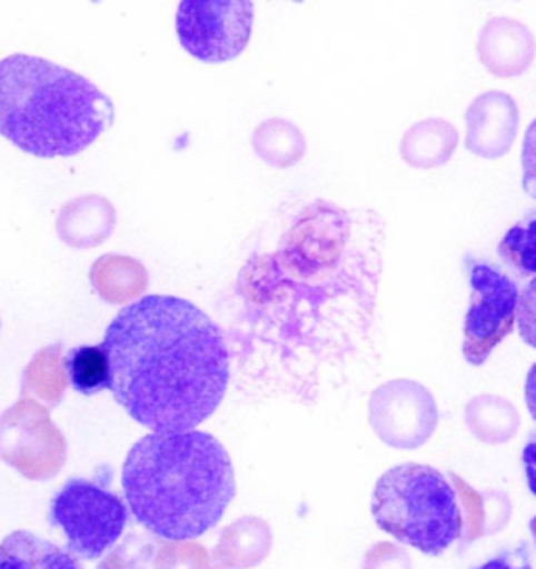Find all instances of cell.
Segmentation results:
<instances>
[{
	"mask_svg": "<svg viewBox=\"0 0 536 569\" xmlns=\"http://www.w3.org/2000/svg\"><path fill=\"white\" fill-rule=\"evenodd\" d=\"M109 390L151 433L191 431L229 388L227 343L204 310L175 296H145L109 322Z\"/></svg>",
	"mask_w": 536,
	"mask_h": 569,
	"instance_id": "6da1fadb",
	"label": "cell"
},
{
	"mask_svg": "<svg viewBox=\"0 0 536 569\" xmlns=\"http://www.w3.org/2000/svg\"><path fill=\"white\" fill-rule=\"evenodd\" d=\"M122 488L135 519L168 542L215 528L237 492L227 448L197 429L145 436L126 455Z\"/></svg>",
	"mask_w": 536,
	"mask_h": 569,
	"instance_id": "7a4b0ae2",
	"label": "cell"
},
{
	"mask_svg": "<svg viewBox=\"0 0 536 569\" xmlns=\"http://www.w3.org/2000/svg\"><path fill=\"white\" fill-rule=\"evenodd\" d=\"M108 94L34 54L0 59V134L37 158H72L113 124Z\"/></svg>",
	"mask_w": 536,
	"mask_h": 569,
	"instance_id": "3957f363",
	"label": "cell"
},
{
	"mask_svg": "<svg viewBox=\"0 0 536 569\" xmlns=\"http://www.w3.org/2000/svg\"><path fill=\"white\" fill-rule=\"evenodd\" d=\"M371 513L377 528L398 542L438 557L464 533L459 490L428 465L403 462L376 483Z\"/></svg>",
	"mask_w": 536,
	"mask_h": 569,
	"instance_id": "277c9868",
	"label": "cell"
},
{
	"mask_svg": "<svg viewBox=\"0 0 536 569\" xmlns=\"http://www.w3.org/2000/svg\"><path fill=\"white\" fill-rule=\"evenodd\" d=\"M49 519L66 533L68 549L82 559H99L120 540L128 511L122 498L95 481L73 478L51 500Z\"/></svg>",
	"mask_w": 536,
	"mask_h": 569,
	"instance_id": "5b68a950",
	"label": "cell"
},
{
	"mask_svg": "<svg viewBox=\"0 0 536 569\" xmlns=\"http://www.w3.org/2000/svg\"><path fill=\"white\" fill-rule=\"evenodd\" d=\"M472 302L464 322V358L480 367L518 322L519 289L500 268L465 256Z\"/></svg>",
	"mask_w": 536,
	"mask_h": 569,
	"instance_id": "8992f818",
	"label": "cell"
},
{
	"mask_svg": "<svg viewBox=\"0 0 536 569\" xmlns=\"http://www.w3.org/2000/svg\"><path fill=\"white\" fill-rule=\"evenodd\" d=\"M68 445L49 410L30 398L0 415V461L28 480H51L63 467Z\"/></svg>",
	"mask_w": 536,
	"mask_h": 569,
	"instance_id": "52a82bcc",
	"label": "cell"
},
{
	"mask_svg": "<svg viewBox=\"0 0 536 569\" xmlns=\"http://www.w3.org/2000/svg\"><path fill=\"white\" fill-rule=\"evenodd\" d=\"M254 4L246 0H187L177 11L182 49L199 61L225 63L248 47Z\"/></svg>",
	"mask_w": 536,
	"mask_h": 569,
	"instance_id": "ba28073f",
	"label": "cell"
},
{
	"mask_svg": "<svg viewBox=\"0 0 536 569\" xmlns=\"http://www.w3.org/2000/svg\"><path fill=\"white\" fill-rule=\"evenodd\" d=\"M369 426L384 445L415 450L438 427V407L431 391L413 379H394L369 398Z\"/></svg>",
	"mask_w": 536,
	"mask_h": 569,
	"instance_id": "9c48e42d",
	"label": "cell"
},
{
	"mask_svg": "<svg viewBox=\"0 0 536 569\" xmlns=\"http://www.w3.org/2000/svg\"><path fill=\"white\" fill-rule=\"evenodd\" d=\"M465 126L467 149L484 160H499L512 151L518 137V103L500 90L484 92L467 107Z\"/></svg>",
	"mask_w": 536,
	"mask_h": 569,
	"instance_id": "30bf717a",
	"label": "cell"
},
{
	"mask_svg": "<svg viewBox=\"0 0 536 569\" xmlns=\"http://www.w3.org/2000/svg\"><path fill=\"white\" fill-rule=\"evenodd\" d=\"M535 34L518 19L493 18L478 36V57L484 68L499 78H516L533 66Z\"/></svg>",
	"mask_w": 536,
	"mask_h": 569,
	"instance_id": "8fae6325",
	"label": "cell"
},
{
	"mask_svg": "<svg viewBox=\"0 0 536 569\" xmlns=\"http://www.w3.org/2000/svg\"><path fill=\"white\" fill-rule=\"evenodd\" d=\"M116 229V210L106 197L85 196L63 206L57 220L59 237L72 248H97Z\"/></svg>",
	"mask_w": 536,
	"mask_h": 569,
	"instance_id": "7c38bea8",
	"label": "cell"
},
{
	"mask_svg": "<svg viewBox=\"0 0 536 569\" xmlns=\"http://www.w3.org/2000/svg\"><path fill=\"white\" fill-rule=\"evenodd\" d=\"M0 569H85L78 555L37 533L18 530L0 542Z\"/></svg>",
	"mask_w": 536,
	"mask_h": 569,
	"instance_id": "4fadbf2b",
	"label": "cell"
},
{
	"mask_svg": "<svg viewBox=\"0 0 536 569\" xmlns=\"http://www.w3.org/2000/svg\"><path fill=\"white\" fill-rule=\"evenodd\" d=\"M459 142V132L447 120L429 118L424 122L413 124L403 141H400V156L411 168L417 170H431L445 166Z\"/></svg>",
	"mask_w": 536,
	"mask_h": 569,
	"instance_id": "5bb4252c",
	"label": "cell"
},
{
	"mask_svg": "<svg viewBox=\"0 0 536 569\" xmlns=\"http://www.w3.org/2000/svg\"><path fill=\"white\" fill-rule=\"evenodd\" d=\"M90 283L106 302L130 303L143 296L149 274L139 260L120 253H108L90 268Z\"/></svg>",
	"mask_w": 536,
	"mask_h": 569,
	"instance_id": "9a60e30c",
	"label": "cell"
},
{
	"mask_svg": "<svg viewBox=\"0 0 536 569\" xmlns=\"http://www.w3.org/2000/svg\"><path fill=\"white\" fill-rule=\"evenodd\" d=\"M465 426L486 445H505L519 429L516 407L493 393L476 396L465 407Z\"/></svg>",
	"mask_w": 536,
	"mask_h": 569,
	"instance_id": "2e32d148",
	"label": "cell"
},
{
	"mask_svg": "<svg viewBox=\"0 0 536 569\" xmlns=\"http://www.w3.org/2000/svg\"><path fill=\"white\" fill-rule=\"evenodd\" d=\"M70 383L61 343L40 350L23 371V396H37L49 409H57Z\"/></svg>",
	"mask_w": 536,
	"mask_h": 569,
	"instance_id": "e0dca14e",
	"label": "cell"
},
{
	"mask_svg": "<svg viewBox=\"0 0 536 569\" xmlns=\"http://www.w3.org/2000/svg\"><path fill=\"white\" fill-rule=\"evenodd\" d=\"M254 149L270 166L289 168L305 156V134L287 120H268L256 128Z\"/></svg>",
	"mask_w": 536,
	"mask_h": 569,
	"instance_id": "ac0fdd59",
	"label": "cell"
},
{
	"mask_svg": "<svg viewBox=\"0 0 536 569\" xmlns=\"http://www.w3.org/2000/svg\"><path fill=\"white\" fill-rule=\"evenodd\" d=\"M73 390L92 396L109 388V358L103 346H80L66 358Z\"/></svg>",
	"mask_w": 536,
	"mask_h": 569,
	"instance_id": "d6986e66",
	"label": "cell"
},
{
	"mask_svg": "<svg viewBox=\"0 0 536 569\" xmlns=\"http://www.w3.org/2000/svg\"><path fill=\"white\" fill-rule=\"evenodd\" d=\"M499 256L519 277H536V210L503 234Z\"/></svg>",
	"mask_w": 536,
	"mask_h": 569,
	"instance_id": "ffe728a7",
	"label": "cell"
},
{
	"mask_svg": "<svg viewBox=\"0 0 536 569\" xmlns=\"http://www.w3.org/2000/svg\"><path fill=\"white\" fill-rule=\"evenodd\" d=\"M519 336L536 348V277L526 284L518 306Z\"/></svg>",
	"mask_w": 536,
	"mask_h": 569,
	"instance_id": "44dd1931",
	"label": "cell"
},
{
	"mask_svg": "<svg viewBox=\"0 0 536 569\" xmlns=\"http://www.w3.org/2000/svg\"><path fill=\"white\" fill-rule=\"evenodd\" d=\"M363 569H411V559L403 549L381 542L367 552Z\"/></svg>",
	"mask_w": 536,
	"mask_h": 569,
	"instance_id": "7402d4cb",
	"label": "cell"
},
{
	"mask_svg": "<svg viewBox=\"0 0 536 569\" xmlns=\"http://www.w3.org/2000/svg\"><path fill=\"white\" fill-rule=\"evenodd\" d=\"M522 170H524V189L528 196L536 199V120L528 126L524 137Z\"/></svg>",
	"mask_w": 536,
	"mask_h": 569,
	"instance_id": "603a6c76",
	"label": "cell"
},
{
	"mask_svg": "<svg viewBox=\"0 0 536 569\" xmlns=\"http://www.w3.org/2000/svg\"><path fill=\"white\" fill-rule=\"evenodd\" d=\"M476 569H533L530 555L526 545H519L516 549L499 552L493 559H488L480 568Z\"/></svg>",
	"mask_w": 536,
	"mask_h": 569,
	"instance_id": "cb8c5ba5",
	"label": "cell"
},
{
	"mask_svg": "<svg viewBox=\"0 0 536 569\" xmlns=\"http://www.w3.org/2000/svg\"><path fill=\"white\" fill-rule=\"evenodd\" d=\"M522 465L526 471V481H528V490L530 495L536 497V431H533L524 445L522 450Z\"/></svg>",
	"mask_w": 536,
	"mask_h": 569,
	"instance_id": "d4e9b609",
	"label": "cell"
},
{
	"mask_svg": "<svg viewBox=\"0 0 536 569\" xmlns=\"http://www.w3.org/2000/svg\"><path fill=\"white\" fill-rule=\"evenodd\" d=\"M524 396H526V407H528L533 419L536 421V362L533 365V369L528 371V377H526Z\"/></svg>",
	"mask_w": 536,
	"mask_h": 569,
	"instance_id": "484cf974",
	"label": "cell"
},
{
	"mask_svg": "<svg viewBox=\"0 0 536 569\" xmlns=\"http://www.w3.org/2000/svg\"><path fill=\"white\" fill-rule=\"evenodd\" d=\"M530 533H533V538H535L536 545V517H533V519H530Z\"/></svg>",
	"mask_w": 536,
	"mask_h": 569,
	"instance_id": "4316f807",
	"label": "cell"
}]
</instances>
